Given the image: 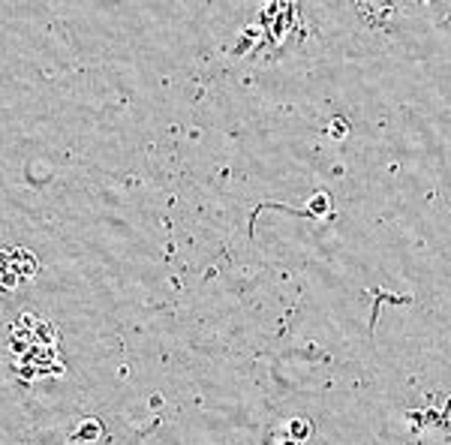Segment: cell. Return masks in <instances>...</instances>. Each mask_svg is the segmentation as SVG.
<instances>
[{
    "instance_id": "6",
    "label": "cell",
    "mask_w": 451,
    "mask_h": 445,
    "mask_svg": "<svg viewBox=\"0 0 451 445\" xmlns=\"http://www.w3.org/2000/svg\"><path fill=\"white\" fill-rule=\"evenodd\" d=\"M268 445H298V442L289 439V436H286V431L280 427V431H274V433L268 436Z\"/></svg>"
},
{
    "instance_id": "2",
    "label": "cell",
    "mask_w": 451,
    "mask_h": 445,
    "mask_svg": "<svg viewBox=\"0 0 451 445\" xmlns=\"http://www.w3.org/2000/svg\"><path fill=\"white\" fill-rule=\"evenodd\" d=\"M283 431H286V436L289 439H295V442H304V439H310L313 436V422L310 418H304V415H295V418H289V422L283 424Z\"/></svg>"
},
{
    "instance_id": "5",
    "label": "cell",
    "mask_w": 451,
    "mask_h": 445,
    "mask_svg": "<svg viewBox=\"0 0 451 445\" xmlns=\"http://www.w3.org/2000/svg\"><path fill=\"white\" fill-rule=\"evenodd\" d=\"M325 136L331 138V142H343V138L349 136V123L343 121V118H331V121H328V130H325Z\"/></svg>"
},
{
    "instance_id": "3",
    "label": "cell",
    "mask_w": 451,
    "mask_h": 445,
    "mask_svg": "<svg viewBox=\"0 0 451 445\" xmlns=\"http://www.w3.org/2000/svg\"><path fill=\"white\" fill-rule=\"evenodd\" d=\"M100 433H103V424L96 422V418H85V422L78 424V431L72 433V439H78V442H94Z\"/></svg>"
},
{
    "instance_id": "1",
    "label": "cell",
    "mask_w": 451,
    "mask_h": 445,
    "mask_svg": "<svg viewBox=\"0 0 451 445\" xmlns=\"http://www.w3.org/2000/svg\"><path fill=\"white\" fill-rule=\"evenodd\" d=\"M36 274V256L30 250L21 247H10V250H0V286H15L28 283Z\"/></svg>"
},
{
    "instance_id": "4",
    "label": "cell",
    "mask_w": 451,
    "mask_h": 445,
    "mask_svg": "<svg viewBox=\"0 0 451 445\" xmlns=\"http://www.w3.org/2000/svg\"><path fill=\"white\" fill-rule=\"evenodd\" d=\"M307 211L313 214V217H325V214L331 211V199H328V193H313V196H310Z\"/></svg>"
}]
</instances>
